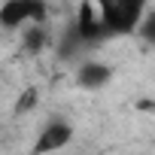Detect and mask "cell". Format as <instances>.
<instances>
[{"label": "cell", "mask_w": 155, "mask_h": 155, "mask_svg": "<svg viewBox=\"0 0 155 155\" xmlns=\"http://www.w3.org/2000/svg\"><path fill=\"white\" fill-rule=\"evenodd\" d=\"M149 9V0H94V12L107 34H134Z\"/></svg>", "instance_id": "obj_1"}, {"label": "cell", "mask_w": 155, "mask_h": 155, "mask_svg": "<svg viewBox=\"0 0 155 155\" xmlns=\"http://www.w3.org/2000/svg\"><path fill=\"white\" fill-rule=\"evenodd\" d=\"M46 0H6L0 6V28H21L31 21H46Z\"/></svg>", "instance_id": "obj_2"}, {"label": "cell", "mask_w": 155, "mask_h": 155, "mask_svg": "<svg viewBox=\"0 0 155 155\" xmlns=\"http://www.w3.org/2000/svg\"><path fill=\"white\" fill-rule=\"evenodd\" d=\"M70 137H73V128H70L67 122H52V125H46V128L40 131V140L34 143V152H52V149H61V146L70 143Z\"/></svg>", "instance_id": "obj_3"}, {"label": "cell", "mask_w": 155, "mask_h": 155, "mask_svg": "<svg viewBox=\"0 0 155 155\" xmlns=\"http://www.w3.org/2000/svg\"><path fill=\"white\" fill-rule=\"evenodd\" d=\"M110 76H113V70H110L107 64L85 61V64L79 67V85H82V88H101V85L110 82Z\"/></svg>", "instance_id": "obj_4"}, {"label": "cell", "mask_w": 155, "mask_h": 155, "mask_svg": "<svg viewBox=\"0 0 155 155\" xmlns=\"http://www.w3.org/2000/svg\"><path fill=\"white\" fill-rule=\"evenodd\" d=\"M46 40H49V34H46V28H43V21H31V28L21 34V49L25 52H40L43 46H46Z\"/></svg>", "instance_id": "obj_5"}, {"label": "cell", "mask_w": 155, "mask_h": 155, "mask_svg": "<svg viewBox=\"0 0 155 155\" xmlns=\"http://www.w3.org/2000/svg\"><path fill=\"white\" fill-rule=\"evenodd\" d=\"M37 97H40V91H37L34 85H28V88L21 91V97L15 101V116H25V113H31V110L37 107Z\"/></svg>", "instance_id": "obj_6"}]
</instances>
